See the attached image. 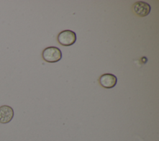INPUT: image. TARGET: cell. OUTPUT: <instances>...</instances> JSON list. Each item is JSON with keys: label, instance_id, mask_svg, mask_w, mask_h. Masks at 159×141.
Instances as JSON below:
<instances>
[{"label": "cell", "instance_id": "6da1fadb", "mask_svg": "<svg viewBox=\"0 0 159 141\" xmlns=\"http://www.w3.org/2000/svg\"><path fill=\"white\" fill-rule=\"evenodd\" d=\"M42 55L45 61L48 63H55L61 60L62 53L58 47H48L43 50Z\"/></svg>", "mask_w": 159, "mask_h": 141}, {"label": "cell", "instance_id": "7a4b0ae2", "mask_svg": "<svg viewBox=\"0 0 159 141\" xmlns=\"http://www.w3.org/2000/svg\"><path fill=\"white\" fill-rule=\"evenodd\" d=\"M57 40L63 46H70L75 43L76 35L75 32L71 30H65L58 34Z\"/></svg>", "mask_w": 159, "mask_h": 141}, {"label": "cell", "instance_id": "3957f363", "mask_svg": "<svg viewBox=\"0 0 159 141\" xmlns=\"http://www.w3.org/2000/svg\"><path fill=\"white\" fill-rule=\"evenodd\" d=\"M133 12L138 16L145 17L148 16L151 11V7L146 2L139 1L132 5Z\"/></svg>", "mask_w": 159, "mask_h": 141}, {"label": "cell", "instance_id": "277c9868", "mask_svg": "<svg viewBox=\"0 0 159 141\" xmlns=\"http://www.w3.org/2000/svg\"><path fill=\"white\" fill-rule=\"evenodd\" d=\"M99 83L104 88H112L117 84V77L113 74L105 73L99 77Z\"/></svg>", "mask_w": 159, "mask_h": 141}, {"label": "cell", "instance_id": "5b68a950", "mask_svg": "<svg viewBox=\"0 0 159 141\" xmlns=\"http://www.w3.org/2000/svg\"><path fill=\"white\" fill-rule=\"evenodd\" d=\"M13 109L7 105L0 106V123L7 124L14 117Z\"/></svg>", "mask_w": 159, "mask_h": 141}]
</instances>
